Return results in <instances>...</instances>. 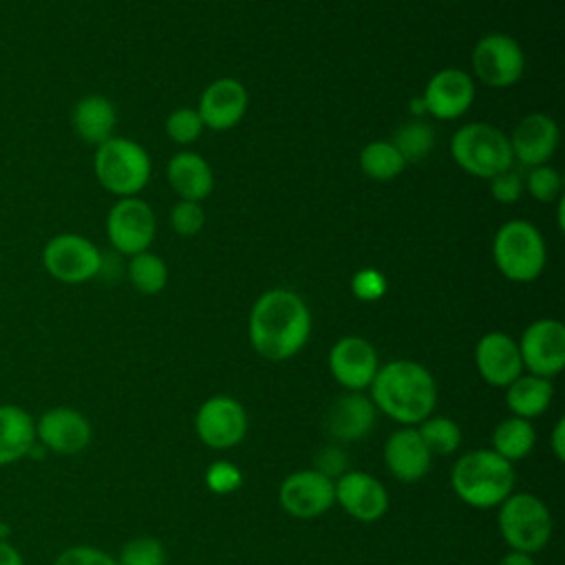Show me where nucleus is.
Wrapping results in <instances>:
<instances>
[{"mask_svg": "<svg viewBox=\"0 0 565 565\" xmlns=\"http://www.w3.org/2000/svg\"><path fill=\"white\" fill-rule=\"evenodd\" d=\"M311 333L307 302L291 289H269L254 302L247 335L254 351L269 362H285L300 353Z\"/></svg>", "mask_w": 565, "mask_h": 565, "instance_id": "obj_1", "label": "nucleus"}, {"mask_svg": "<svg viewBox=\"0 0 565 565\" xmlns=\"http://www.w3.org/2000/svg\"><path fill=\"white\" fill-rule=\"evenodd\" d=\"M369 388L373 406L404 426L424 422L437 406V382L415 360H393L380 366Z\"/></svg>", "mask_w": 565, "mask_h": 565, "instance_id": "obj_2", "label": "nucleus"}, {"mask_svg": "<svg viewBox=\"0 0 565 565\" xmlns=\"http://www.w3.org/2000/svg\"><path fill=\"white\" fill-rule=\"evenodd\" d=\"M450 486L466 505L488 510L512 494L514 466L492 448L470 450L455 461Z\"/></svg>", "mask_w": 565, "mask_h": 565, "instance_id": "obj_3", "label": "nucleus"}, {"mask_svg": "<svg viewBox=\"0 0 565 565\" xmlns=\"http://www.w3.org/2000/svg\"><path fill=\"white\" fill-rule=\"evenodd\" d=\"M93 170L106 192L124 199L137 196L146 188L152 166L141 143L126 137H110L97 146Z\"/></svg>", "mask_w": 565, "mask_h": 565, "instance_id": "obj_4", "label": "nucleus"}, {"mask_svg": "<svg viewBox=\"0 0 565 565\" xmlns=\"http://www.w3.org/2000/svg\"><path fill=\"white\" fill-rule=\"evenodd\" d=\"M492 258L508 280L532 282L545 269L547 249L541 232L530 221L514 218L497 230Z\"/></svg>", "mask_w": 565, "mask_h": 565, "instance_id": "obj_5", "label": "nucleus"}, {"mask_svg": "<svg viewBox=\"0 0 565 565\" xmlns=\"http://www.w3.org/2000/svg\"><path fill=\"white\" fill-rule=\"evenodd\" d=\"M450 154L455 163L479 179H492L494 174L512 168V148L508 135L483 121L461 126L450 139Z\"/></svg>", "mask_w": 565, "mask_h": 565, "instance_id": "obj_6", "label": "nucleus"}, {"mask_svg": "<svg viewBox=\"0 0 565 565\" xmlns=\"http://www.w3.org/2000/svg\"><path fill=\"white\" fill-rule=\"evenodd\" d=\"M499 532L510 550L536 554L552 539V514L547 505L530 492H512L499 503Z\"/></svg>", "mask_w": 565, "mask_h": 565, "instance_id": "obj_7", "label": "nucleus"}, {"mask_svg": "<svg viewBox=\"0 0 565 565\" xmlns=\"http://www.w3.org/2000/svg\"><path fill=\"white\" fill-rule=\"evenodd\" d=\"M42 265L53 280L79 285L102 274L104 254L90 238L75 232H62L44 243Z\"/></svg>", "mask_w": 565, "mask_h": 565, "instance_id": "obj_8", "label": "nucleus"}, {"mask_svg": "<svg viewBox=\"0 0 565 565\" xmlns=\"http://www.w3.org/2000/svg\"><path fill=\"white\" fill-rule=\"evenodd\" d=\"M157 218L152 207L137 196L119 199L106 216V236L115 252L135 256L146 252L154 238Z\"/></svg>", "mask_w": 565, "mask_h": 565, "instance_id": "obj_9", "label": "nucleus"}, {"mask_svg": "<svg viewBox=\"0 0 565 565\" xmlns=\"http://www.w3.org/2000/svg\"><path fill=\"white\" fill-rule=\"evenodd\" d=\"M523 68V49L505 33H488L472 49V71L486 86L508 88L521 79Z\"/></svg>", "mask_w": 565, "mask_h": 565, "instance_id": "obj_10", "label": "nucleus"}, {"mask_svg": "<svg viewBox=\"0 0 565 565\" xmlns=\"http://www.w3.org/2000/svg\"><path fill=\"white\" fill-rule=\"evenodd\" d=\"M194 430L207 448L227 450L245 439L247 413L238 399L230 395H212L199 406Z\"/></svg>", "mask_w": 565, "mask_h": 565, "instance_id": "obj_11", "label": "nucleus"}, {"mask_svg": "<svg viewBox=\"0 0 565 565\" xmlns=\"http://www.w3.org/2000/svg\"><path fill=\"white\" fill-rule=\"evenodd\" d=\"M519 344L523 369L532 375L554 377L565 366V327L556 318H541L525 327Z\"/></svg>", "mask_w": 565, "mask_h": 565, "instance_id": "obj_12", "label": "nucleus"}, {"mask_svg": "<svg viewBox=\"0 0 565 565\" xmlns=\"http://www.w3.org/2000/svg\"><path fill=\"white\" fill-rule=\"evenodd\" d=\"M280 508L294 519H316L335 503L333 479L316 468L296 470L287 475L278 488Z\"/></svg>", "mask_w": 565, "mask_h": 565, "instance_id": "obj_13", "label": "nucleus"}, {"mask_svg": "<svg viewBox=\"0 0 565 565\" xmlns=\"http://www.w3.org/2000/svg\"><path fill=\"white\" fill-rule=\"evenodd\" d=\"M333 380L347 391H364L371 386L380 362L375 347L360 335H344L331 349L327 358Z\"/></svg>", "mask_w": 565, "mask_h": 565, "instance_id": "obj_14", "label": "nucleus"}, {"mask_svg": "<svg viewBox=\"0 0 565 565\" xmlns=\"http://www.w3.org/2000/svg\"><path fill=\"white\" fill-rule=\"evenodd\" d=\"M335 503L360 523H373L388 510V492L364 470H344L335 481Z\"/></svg>", "mask_w": 565, "mask_h": 565, "instance_id": "obj_15", "label": "nucleus"}, {"mask_svg": "<svg viewBox=\"0 0 565 565\" xmlns=\"http://www.w3.org/2000/svg\"><path fill=\"white\" fill-rule=\"evenodd\" d=\"M35 439L57 455H77L90 444L93 428L79 411L71 406H53L38 417Z\"/></svg>", "mask_w": 565, "mask_h": 565, "instance_id": "obj_16", "label": "nucleus"}, {"mask_svg": "<svg viewBox=\"0 0 565 565\" xmlns=\"http://www.w3.org/2000/svg\"><path fill=\"white\" fill-rule=\"evenodd\" d=\"M426 113L437 119H457L475 102V79L459 68L437 71L422 95Z\"/></svg>", "mask_w": 565, "mask_h": 565, "instance_id": "obj_17", "label": "nucleus"}, {"mask_svg": "<svg viewBox=\"0 0 565 565\" xmlns=\"http://www.w3.org/2000/svg\"><path fill=\"white\" fill-rule=\"evenodd\" d=\"M475 364L483 382L497 388H505L523 373L519 344L503 331H490L479 338L475 347Z\"/></svg>", "mask_w": 565, "mask_h": 565, "instance_id": "obj_18", "label": "nucleus"}, {"mask_svg": "<svg viewBox=\"0 0 565 565\" xmlns=\"http://www.w3.org/2000/svg\"><path fill=\"white\" fill-rule=\"evenodd\" d=\"M508 139L512 148V159H516L521 166L536 168L547 163L556 152L558 126L545 113H530L516 124L512 137Z\"/></svg>", "mask_w": 565, "mask_h": 565, "instance_id": "obj_19", "label": "nucleus"}, {"mask_svg": "<svg viewBox=\"0 0 565 565\" xmlns=\"http://www.w3.org/2000/svg\"><path fill=\"white\" fill-rule=\"evenodd\" d=\"M247 104V88L234 77H221L203 90L196 113L201 115L205 128L230 130L243 119Z\"/></svg>", "mask_w": 565, "mask_h": 565, "instance_id": "obj_20", "label": "nucleus"}, {"mask_svg": "<svg viewBox=\"0 0 565 565\" xmlns=\"http://www.w3.org/2000/svg\"><path fill=\"white\" fill-rule=\"evenodd\" d=\"M384 463L397 481L415 483L428 475L433 455L415 426H402L384 444Z\"/></svg>", "mask_w": 565, "mask_h": 565, "instance_id": "obj_21", "label": "nucleus"}, {"mask_svg": "<svg viewBox=\"0 0 565 565\" xmlns=\"http://www.w3.org/2000/svg\"><path fill=\"white\" fill-rule=\"evenodd\" d=\"M377 408L362 391L340 395L327 415V430L338 441H358L375 426Z\"/></svg>", "mask_w": 565, "mask_h": 565, "instance_id": "obj_22", "label": "nucleus"}, {"mask_svg": "<svg viewBox=\"0 0 565 565\" xmlns=\"http://www.w3.org/2000/svg\"><path fill=\"white\" fill-rule=\"evenodd\" d=\"M168 183L179 201L201 203L214 188V174L210 163L196 152H177L168 161Z\"/></svg>", "mask_w": 565, "mask_h": 565, "instance_id": "obj_23", "label": "nucleus"}, {"mask_svg": "<svg viewBox=\"0 0 565 565\" xmlns=\"http://www.w3.org/2000/svg\"><path fill=\"white\" fill-rule=\"evenodd\" d=\"M71 124L82 141L99 146L106 139L115 137L113 132L117 126V110L108 97L86 95L73 106Z\"/></svg>", "mask_w": 565, "mask_h": 565, "instance_id": "obj_24", "label": "nucleus"}, {"mask_svg": "<svg viewBox=\"0 0 565 565\" xmlns=\"http://www.w3.org/2000/svg\"><path fill=\"white\" fill-rule=\"evenodd\" d=\"M35 419L15 404H0V466L20 461L33 450Z\"/></svg>", "mask_w": 565, "mask_h": 565, "instance_id": "obj_25", "label": "nucleus"}, {"mask_svg": "<svg viewBox=\"0 0 565 565\" xmlns=\"http://www.w3.org/2000/svg\"><path fill=\"white\" fill-rule=\"evenodd\" d=\"M554 395V386L547 377L521 373L505 386V404L514 417L532 419L547 411Z\"/></svg>", "mask_w": 565, "mask_h": 565, "instance_id": "obj_26", "label": "nucleus"}, {"mask_svg": "<svg viewBox=\"0 0 565 565\" xmlns=\"http://www.w3.org/2000/svg\"><path fill=\"white\" fill-rule=\"evenodd\" d=\"M536 444V430L530 419L508 417L492 433V450L501 455L505 461L514 463L525 459Z\"/></svg>", "mask_w": 565, "mask_h": 565, "instance_id": "obj_27", "label": "nucleus"}, {"mask_svg": "<svg viewBox=\"0 0 565 565\" xmlns=\"http://www.w3.org/2000/svg\"><path fill=\"white\" fill-rule=\"evenodd\" d=\"M360 168L366 177H371L375 181H391L406 168V161L391 141L380 139V141H371L362 148Z\"/></svg>", "mask_w": 565, "mask_h": 565, "instance_id": "obj_28", "label": "nucleus"}, {"mask_svg": "<svg viewBox=\"0 0 565 565\" xmlns=\"http://www.w3.org/2000/svg\"><path fill=\"white\" fill-rule=\"evenodd\" d=\"M126 271H128L130 285L143 296H154V294L163 291V287L168 282L166 263L161 260V256H157L148 249L130 256Z\"/></svg>", "mask_w": 565, "mask_h": 565, "instance_id": "obj_29", "label": "nucleus"}, {"mask_svg": "<svg viewBox=\"0 0 565 565\" xmlns=\"http://www.w3.org/2000/svg\"><path fill=\"white\" fill-rule=\"evenodd\" d=\"M415 428L433 457L435 455H452L461 444V428L450 417L428 415Z\"/></svg>", "mask_w": 565, "mask_h": 565, "instance_id": "obj_30", "label": "nucleus"}, {"mask_svg": "<svg viewBox=\"0 0 565 565\" xmlns=\"http://www.w3.org/2000/svg\"><path fill=\"white\" fill-rule=\"evenodd\" d=\"M391 143L397 148V152L404 157V161L411 163V161H419L426 154H430V150L435 146V132L428 124L415 119V121L402 124L395 130Z\"/></svg>", "mask_w": 565, "mask_h": 565, "instance_id": "obj_31", "label": "nucleus"}, {"mask_svg": "<svg viewBox=\"0 0 565 565\" xmlns=\"http://www.w3.org/2000/svg\"><path fill=\"white\" fill-rule=\"evenodd\" d=\"M203 128L205 126H203V119L196 113V108H188V106L172 110L166 119V132L179 146L194 143L201 137Z\"/></svg>", "mask_w": 565, "mask_h": 565, "instance_id": "obj_32", "label": "nucleus"}, {"mask_svg": "<svg viewBox=\"0 0 565 565\" xmlns=\"http://www.w3.org/2000/svg\"><path fill=\"white\" fill-rule=\"evenodd\" d=\"M117 563L119 565H163L166 563V550L152 536H137V539H130L119 550Z\"/></svg>", "mask_w": 565, "mask_h": 565, "instance_id": "obj_33", "label": "nucleus"}, {"mask_svg": "<svg viewBox=\"0 0 565 565\" xmlns=\"http://www.w3.org/2000/svg\"><path fill=\"white\" fill-rule=\"evenodd\" d=\"M523 188L530 190V194L541 201V203H550L554 199L561 196V190H563V177L556 168L543 163V166H536L530 170Z\"/></svg>", "mask_w": 565, "mask_h": 565, "instance_id": "obj_34", "label": "nucleus"}, {"mask_svg": "<svg viewBox=\"0 0 565 565\" xmlns=\"http://www.w3.org/2000/svg\"><path fill=\"white\" fill-rule=\"evenodd\" d=\"M205 486L214 494H232L243 483V472L232 461H214L205 468Z\"/></svg>", "mask_w": 565, "mask_h": 565, "instance_id": "obj_35", "label": "nucleus"}, {"mask_svg": "<svg viewBox=\"0 0 565 565\" xmlns=\"http://www.w3.org/2000/svg\"><path fill=\"white\" fill-rule=\"evenodd\" d=\"M205 223V212L201 203L194 201H179L170 210V225L179 236H194L201 232Z\"/></svg>", "mask_w": 565, "mask_h": 565, "instance_id": "obj_36", "label": "nucleus"}, {"mask_svg": "<svg viewBox=\"0 0 565 565\" xmlns=\"http://www.w3.org/2000/svg\"><path fill=\"white\" fill-rule=\"evenodd\" d=\"M386 287H388V282H386L384 274L373 267H364L351 278V291L362 302L380 300L386 294Z\"/></svg>", "mask_w": 565, "mask_h": 565, "instance_id": "obj_37", "label": "nucleus"}, {"mask_svg": "<svg viewBox=\"0 0 565 565\" xmlns=\"http://www.w3.org/2000/svg\"><path fill=\"white\" fill-rule=\"evenodd\" d=\"M53 565H119L117 558L106 554L99 547L93 545H73L66 547Z\"/></svg>", "mask_w": 565, "mask_h": 565, "instance_id": "obj_38", "label": "nucleus"}, {"mask_svg": "<svg viewBox=\"0 0 565 565\" xmlns=\"http://www.w3.org/2000/svg\"><path fill=\"white\" fill-rule=\"evenodd\" d=\"M490 194L503 205L514 203L523 194V179L512 168H508L490 179Z\"/></svg>", "mask_w": 565, "mask_h": 565, "instance_id": "obj_39", "label": "nucleus"}, {"mask_svg": "<svg viewBox=\"0 0 565 565\" xmlns=\"http://www.w3.org/2000/svg\"><path fill=\"white\" fill-rule=\"evenodd\" d=\"M316 470L322 472V475H327L329 479L340 477V475L344 472V452H342L340 448H335V446L324 448V450L318 455V459H316Z\"/></svg>", "mask_w": 565, "mask_h": 565, "instance_id": "obj_40", "label": "nucleus"}, {"mask_svg": "<svg viewBox=\"0 0 565 565\" xmlns=\"http://www.w3.org/2000/svg\"><path fill=\"white\" fill-rule=\"evenodd\" d=\"M550 448L556 457V461H563L565 459V419H556L554 428H552V435H550Z\"/></svg>", "mask_w": 565, "mask_h": 565, "instance_id": "obj_41", "label": "nucleus"}, {"mask_svg": "<svg viewBox=\"0 0 565 565\" xmlns=\"http://www.w3.org/2000/svg\"><path fill=\"white\" fill-rule=\"evenodd\" d=\"M0 565H24L22 554L9 541H0Z\"/></svg>", "mask_w": 565, "mask_h": 565, "instance_id": "obj_42", "label": "nucleus"}, {"mask_svg": "<svg viewBox=\"0 0 565 565\" xmlns=\"http://www.w3.org/2000/svg\"><path fill=\"white\" fill-rule=\"evenodd\" d=\"M499 565H534V558H532V554L510 550V552H505V554L501 556Z\"/></svg>", "mask_w": 565, "mask_h": 565, "instance_id": "obj_43", "label": "nucleus"}]
</instances>
